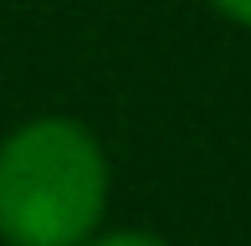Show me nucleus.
I'll use <instances>...</instances> for the list:
<instances>
[{
	"label": "nucleus",
	"mask_w": 251,
	"mask_h": 246,
	"mask_svg": "<svg viewBox=\"0 0 251 246\" xmlns=\"http://www.w3.org/2000/svg\"><path fill=\"white\" fill-rule=\"evenodd\" d=\"M93 246H164V241H154V236H133V231H118V236H102Z\"/></svg>",
	"instance_id": "nucleus-2"
},
{
	"label": "nucleus",
	"mask_w": 251,
	"mask_h": 246,
	"mask_svg": "<svg viewBox=\"0 0 251 246\" xmlns=\"http://www.w3.org/2000/svg\"><path fill=\"white\" fill-rule=\"evenodd\" d=\"M108 195L93 133L36 118L0 144V236L10 246H82Z\"/></svg>",
	"instance_id": "nucleus-1"
},
{
	"label": "nucleus",
	"mask_w": 251,
	"mask_h": 246,
	"mask_svg": "<svg viewBox=\"0 0 251 246\" xmlns=\"http://www.w3.org/2000/svg\"><path fill=\"white\" fill-rule=\"evenodd\" d=\"M215 5H221L226 16H236V21H246V26H251V0H215Z\"/></svg>",
	"instance_id": "nucleus-3"
}]
</instances>
